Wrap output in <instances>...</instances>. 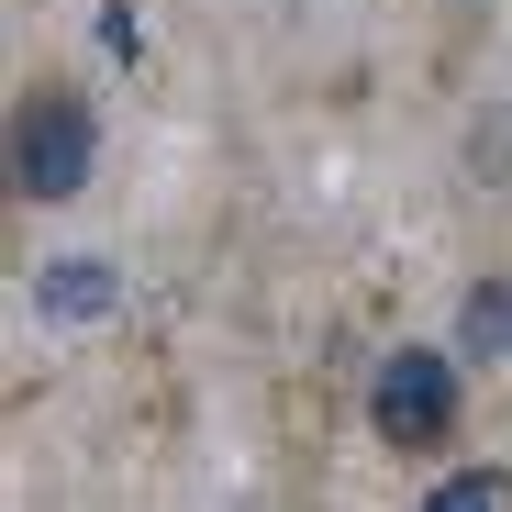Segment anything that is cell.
<instances>
[{"label":"cell","mask_w":512,"mask_h":512,"mask_svg":"<svg viewBox=\"0 0 512 512\" xmlns=\"http://www.w3.org/2000/svg\"><path fill=\"white\" fill-rule=\"evenodd\" d=\"M12 179H23V201H78L90 190V101L78 90H23V112H12Z\"/></svg>","instance_id":"cell-1"},{"label":"cell","mask_w":512,"mask_h":512,"mask_svg":"<svg viewBox=\"0 0 512 512\" xmlns=\"http://www.w3.org/2000/svg\"><path fill=\"white\" fill-rule=\"evenodd\" d=\"M112 301V279H101V256H56V279H45V312L56 323H90Z\"/></svg>","instance_id":"cell-3"},{"label":"cell","mask_w":512,"mask_h":512,"mask_svg":"<svg viewBox=\"0 0 512 512\" xmlns=\"http://www.w3.org/2000/svg\"><path fill=\"white\" fill-rule=\"evenodd\" d=\"M468 346L479 357H512V290H468Z\"/></svg>","instance_id":"cell-4"},{"label":"cell","mask_w":512,"mask_h":512,"mask_svg":"<svg viewBox=\"0 0 512 512\" xmlns=\"http://www.w3.org/2000/svg\"><path fill=\"white\" fill-rule=\"evenodd\" d=\"M368 423L390 446H446L457 435V368L435 357V346H401V357H379V379H368Z\"/></svg>","instance_id":"cell-2"},{"label":"cell","mask_w":512,"mask_h":512,"mask_svg":"<svg viewBox=\"0 0 512 512\" xmlns=\"http://www.w3.org/2000/svg\"><path fill=\"white\" fill-rule=\"evenodd\" d=\"M435 501H446V512H479V501H512V468H468V479H446Z\"/></svg>","instance_id":"cell-5"}]
</instances>
